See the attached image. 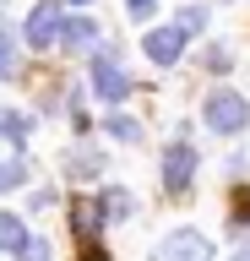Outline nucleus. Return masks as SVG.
I'll return each mask as SVG.
<instances>
[{"label": "nucleus", "instance_id": "nucleus-1", "mask_svg": "<svg viewBox=\"0 0 250 261\" xmlns=\"http://www.w3.org/2000/svg\"><path fill=\"white\" fill-rule=\"evenodd\" d=\"M207 125L217 130V136H239V130L250 125V103L234 87H217L212 98H207Z\"/></svg>", "mask_w": 250, "mask_h": 261}, {"label": "nucleus", "instance_id": "nucleus-2", "mask_svg": "<svg viewBox=\"0 0 250 261\" xmlns=\"http://www.w3.org/2000/svg\"><path fill=\"white\" fill-rule=\"evenodd\" d=\"M98 223H103V207H98V201H71V234H76L82 261H109V250L98 245Z\"/></svg>", "mask_w": 250, "mask_h": 261}, {"label": "nucleus", "instance_id": "nucleus-3", "mask_svg": "<svg viewBox=\"0 0 250 261\" xmlns=\"http://www.w3.org/2000/svg\"><path fill=\"white\" fill-rule=\"evenodd\" d=\"M93 93H98L103 103H120V98L131 93V76H125V65H120L115 49H103L98 60H93Z\"/></svg>", "mask_w": 250, "mask_h": 261}, {"label": "nucleus", "instance_id": "nucleus-4", "mask_svg": "<svg viewBox=\"0 0 250 261\" xmlns=\"http://www.w3.org/2000/svg\"><path fill=\"white\" fill-rule=\"evenodd\" d=\"M152 261H212V245H207V234H196V228H174L169 240H158Z\"/></svg>", "mask_w": 250, "mask_h": 261}, {"label": "nucleus", "instance_id": "nucleus-5", "mask_svg": "<svg viewBox=\"0 0 250 261\" xmlns=\"http://www.w3.org/2000/svg\"><path fill=\"white\" fill-rule=\"evenodd\" d=\"M190 179H196V152H190V142H169V152H163V185L174 196H185Z\"/></svg>", "mask_w": 250, "mask_h": 261}, {"label": "nucleus", "instance_id": "nucleus-6", "mask_svg": "<svg viewBox=\"0 0 250 261\" xmlns=\"http://www.w3.org/2000/svg\"><path fill=\"white\" fill-rule=\"evenodd\" d=\"M60 22H66V16H60V0H38L22 33H27V44H33V49H49L54 38H60Z\"/></svg>", "mask_w": 250, "mask_h": 261}, {"label": "nucleus", "instance_id": "nucleus-7", "mask_svg": "<svg viewBox=\"0 0 250 261\" xmlns=\"http://www.w3.org/2000/svg\"><path fill=\"white\" fill-rule=\"evenodd\" d=\"M180 49H185V33L180 28H152L147 33V55L158 65H174V60H180Z\"/></svg>", "mask_w": 250, "mask_h": 261}, {"label": "nucleus", "instance_id": "nucleus-8", "mask_svg": "<svg viewBox=\"0 0 250 261\" xmlns=\"http://www.w3.org/2000/svg\"><path fill=\"white\" fill-rule=\"evenodd\" d=\"M93 38H98V28H93L87 16H66V22H60V38H54V44H60V49H87Z\"/></svg>", "mask_w": 250, "mask_h": 261}, {"label": "nucleus", "instance_id": "nucleus-9", "mask_svg": "<svg viewBox=\"0 0 250 261\" xmlns=\"http://www.w3.org/2000/svg\"><path fill=\"white\" fill-rule=\"evenodd\" d=\"M27 245V223L17 212H0V250H22Z\"/></svg>", "mask_w": 250, "mask_h": 261}, {"label": "nucleus", "instance_id": "nucleus-10", "mask_svg": "<svg viewBox=\"0 0 250 261\" xmlns=\"http://www.w3.org/2000/svg\"><path fill=\"white\" fill-rule=\"evenodd\" d=\"M0 76H17V44H11L6 22H0Z\"/></svg>", "mask_w": 250, "mask_h": 261}, {"label": "nucleus", "instance_id": "nucleus-11", "mask_svg": "<svg viewBox=\"0 0 250 261\" xmlns=\"http://www.w3.org/2000/svg\"><path fill=\"white\" fill-rule=\"evenodd\" d=\"M0 136H6V142H27V114H0Z\"/></svg>", "mask_w": 250, "mask_h": 261}, {"label": "nucleus", "instance_id": "nucleus-12", "mask_svg": "<svg viewBox=\"0 0 250 261\" xmlns=\"http://www.w3.org/2000/svg\"><path fill=\"white\" fill-rule=\"evenodd\" d=\"M98 207H103V212H115V218H131L136 201H131L125 191H103V196H98Z\"/></svg>", "mask_w": 250, "mask_h": 261}, {"label": "nucleus", "instance_id": "nucleus-13", "mask_svg": "<svg viewBox=\"0 0 250 261\" xmlns=\"http://www.w3.org/2000/svg\"><path fill=\"white\" fill-rule=\"evenodd\" d=\"M103 130H115L120 142H136V136H142V125H136V120H125V114H109V120H103Z\"/></svg>", "mask_w": 250, "mask_h": 261}, {"label": "nucleus", "instance_id": "nucleus-14", "mask_svg": "<svg viewBox=\"0 0 250 261\" xmlns=\"http://www.w3.org/2000/svg\"><path fill=\"white\" fill-rule=\"evenodd\" d=\"M174 28H180V33H201V28H207V11H201V6H185Z\"/></svg>", "mask_w": 250, "mask_h": 261}, {"label": "nucleus", "instance_id": "nucleus-15", "mask_svg": "<svg viewBox=\"0 0 250 261\" xmlns=\"http://www.w3.org/2000/svg\"><path fill=\"white\" fill-rule=\"evenodd\" d=\"M71 169H76V174H82V179H93V174H98V169H103V163H98V158H93V152H87V147H82V152H71Z\"/></svg>", "mask_w": 250, "mask_h": 261}, {"label": "nucleus", "instance_id": "nucleus-16", "mask_svg": "<svg viewBox=\"0 0 250 261\" xmlns=\"http://www.w3.org/2000/svg\"><path fill=\"white\" fill-rule=\"evenodd\" d=\"M229 223H239V228L250 223V191H234V207H229Z\"/></svg>", "mask_w": 250, "mask_h": 261}, {"label": "nucleus", "instance_id": "nucleus-17", "mask_svg": "<svg viewBox=\"0 0 250 261\" xmlns=\"http://www.w3.org/2000/svg\"><path fill=\"white\" fill-rule=\"evenodd\" d=\"M22 179H27V169H22V163H0V191H17Z\"/></svg>", "mask_w": 250, "mask_h": 261}, {"label": "nucleus", "instance_id": "nucleus-18", "mask_svg": "<svg viewBox=\"0 0 250 261\" xmlns=\"http://www.w3.org/2000/svg\"><path fill=\"white\" fill-rule=\"evenodd\" d=\"M17 256H22V261H49V245H44V240H27Z\"/></svg>", "mask_w": 250, "mask_h": 261}, {"label": "nucleus", "instance_id": "nucleus-19", "mask_svg": "<svg viewBox=\"0 0 250 261\" xmlns=\"http://www.w3.org/2000/svg\"><path fill=\"white\" fill-rule=\"evenodd\" d=\"M152 6H158V0H125V11H131L136 22H142V16H152Z\"/></svg>", "mask_w": 250, "mask_h": 261}, {"label": "nucleus", "instance_id": "nucleus-20", "mask_svg": "<svg viewBox=\"0 0 250 261\" xmlns=\"http://www.w3.org/2000/svg\"><path fill=\"white\" fill-rule=\"evenodd\" d=\"M234 261H250V245H245V250H239V256H234Z\"/></svg>", "mask_w": 250, "mask_h": 261}, {"label": "nucleus", "instance_id": "nucleus-21", "mask_svg": "<svg viewBox=\"0 0 250 261\" xmlns=\"http://www.w3.org/2000/svg\"><path fill=\"white\" fill-rule=\"evenodd\" d=\"M76 6H82V0H76Z\"/></svg>", "mask_w": 250, "mask_h": 261}]
</instances>
